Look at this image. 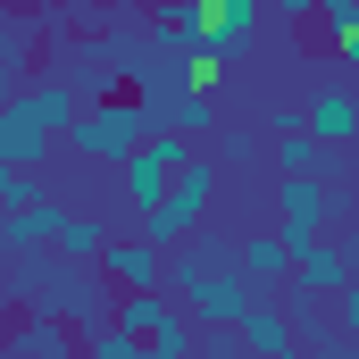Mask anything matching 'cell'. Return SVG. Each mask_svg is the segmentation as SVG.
Wrapping results in <instances>:
<instances>
[{
	"label": "cell",
	"mask_w": 359,
	"mask_h": 359,
	"mask_svg": "<svg viewBox=\"0 0 359 359\" xmlns=\"http://www.w3.org/2000/svg\"><path fill=\"white\" fill-rule=\"evenodd\" d=\"M292 126H309V109H292V100H268V134H292Z\"/></svg>",
	"instance_id": "16"
},
{
	"label": "cell",
	"mask_w": 359,
	"mask_h": 359,
	"mask_svg": "<svg viewBox=\"0 0 359 359\" xmlns=\"http://www.w3.org/2000/svg\"><path fill=\"white\" fill-rule=\"evenodd\" d=\"M234 334H243V351H259V359H292V351H301V343H309L284 292H259V301L243 309V326H234Z\"/></svg>",
	"instance_id": "8"
},
{
	"label": "cell",
	"mask_w": 359,
	"mask_h": 359,
	"mask_svg": "<svg viewBox=\"0 0 359 359\" xmlns=\"http://www.w3.org/2000/svg\"><path fill=\"white\" fill-rule=\"evenodd\" d=\"M292 259H301V251H292V234H284V226H259V234H243V268L259 276L268 292H284V284H292Z\"/></svg>",
	"instance_id": "9"
},
{
	"label": "cell",
	"mask_w": 359,
	"mask_h": 359,
	"mask_svg": "<svg viewBox=\"0 0 359 359\" xmlns=\"http://www.w3.org/2000/svg\"><path fill=\"white\" fill-rule=\"evenodd\" d=\"M142 134H159V109H151V100H134V92H100V109H84L59 142H67L76 159H126Z\"/></svg>",
	"instance_id": "2"
},
{
	"label": "cell",
	"mask_w": 359,
	"mask_h": 359,
	"mask_svg": "<svg viewBox=\"0 0 359 359\" xmlns=\"http://www.w3.org/2000/svg\"><path fill=\"white\" fill-rule=\"evenodd\" d=\"M100 243H109V226H92V217H59V234H50L59 259H100Z\"/></svg>",
	"instance_id": "12"
},
{
	"label": "cell",
	"mask_w": 359,
	"mask_h": 359,
	"mask_svg": "<svg viewBox=\"0 0 359 359\" xmlns=\"http://www.w3.org/2000/svg\"><path fill=\"white\" fill-rule=\"evenodd\" d=\"M343 217H351V192L326 176V168H309V176H284V184H276V226L292 234V251H301V243H318V234H334Z\"/></svg>",
	"instance_id": "3"
},
{
	"label": "cell",
	"mask_w": 359,
	"mask_h": 359,
	"mask_svg": "<svg viewBox=\"0 0 359 359\" xmlns=\"http://www.w3.org/2000/svg\"><path fill=\"white\" fill-rule=\"evenodd\" d=\"M251 151H259V142H251L243 126H226V134H217V159H226V168H251Z\"/></svg>",
	"instance_id": "15"
},
{
	"label": "cell",
	"mask_w": 359,
	"mask_h": 359,
	"mask_svg": "<svg viewBox=\"0 0 359 359\" xmlns=\"http://www.w3.org/2000/svg\"><path fill=\"white\" fill-rule=\"evenodd\" d=\"M309 134L326 151H351L359 142V92H309Z\"/></svg>",
	"instance_id": "10"
},
{
	"label": "cell",
	"mask_w": 359,
	"mask_h": 359,
	"mask_svg": "<svg viewBox=\"0 0 359 359\" xmlns=\"http://www.w3.org/2000/svg\"><path fill=\"white\" fill-rule=\"evenodd\" d=\"M259 292H268V284H259L251 268H217V276H201V284H184L176 301L201 318V326H243V309H251Z\"/></svg>",
	"instance_id": "7"
},
{
	"label": "cell",
	"mask_w": 359,
	"mask_h": 359,
	"mask_svg": "<svg viewBox=\"0 0 359 359\" xmlns=\"http://www.w3.org/2000/svg\"><path fill=\"white\" fill-rule=\"evenodd\" d=\"M34 201H42L34 168H25V159H0V209H34Z\"/></svg>",
	"instance_id": "14"
},
{
	"label": "cell",
	"mask_w": 359,
	"mask_h": 359,
	"mask_svg": "<svg viewBox=\"0 0 359 359\" xmlns=\"http://www.w3.org/2000/svg\"><path fill=\"white\" fill-rule=\"evenodd\" d=\"M343 334H351V343H359V276H351V284H343Z\"/></svg>",
	"instance_id": "17"
},
{
	"label": "cell",
	"mask_w": 359,
	"mask_h": 359,
	"mask_svg": "<svg viewBox=\"0 0 359 359\" xmlns=\"http://www.w3.org/2000/svg\"><path fill=\"white\" fill-rule=\"evenodd\" d=\"M76 126V100H67V84H25L0 100V159H42L50 151V134H67Z\"/></svg>",
	"instance_id": "1"
},
{
	"label": "cell",
	"mask_w": 359,
	"mask_h": 359,
	"mask_svg": "<svg viewBox=\"0 0 359 359\" xmlns=\"http://www.w3.org/2000/svg\"><path fill=\"white\" fill-rule=\"evenodd\" d=\"M276 17H284V25H309V17H318V0H276Z\"/></svg>",
	"instance_id": "18"
},
{
	"label": "cell",
	"mask_w": 359,
	"mask_h": 359,
	"mask_svg": "<svg viewBox=\"0 0 359 359\" xmlns=\"http://www.w3.org/2000/svg\"><path fill=\"white\" fill-rule=\"evenodd\" d=\"M201 142L192 134H176V126H159V134H142L134 151H126V201H134V217L142 209H159L168 192H176V176H184V159H192Z\"/></svg>",
	"instance_id": "4"
},
{
	"label": "cell",
	"mask_w": 359,
	"mask_h": 359,
	"mask_svg": "<svg viewBox=\"0 0 359 359\" xmlns=\"http://www.w3.org/2000/svg\"><path fill=\"white\" fill-rule=\"evenodd\" d=\"M309 168H326V142H318L309 126H292V134H276V176H309Z\"/></svg>",
	"instance_id": "11"
},
{
	"label": "cell",
	"mask_w": 359,
	"mask_h": 359,
	"mask_svg": "<svg viewBox=\"0 0 359 359\" xmlns=\"http://www.w3.org/2000/svg\"><path fill=\"white\" fill-rule=\"evenodd\" d=\"M168 268H176V251H168V243H151L142 226L100 243V276H109L117 292H168Z\"/></svg>",
	"instance_id": "5"
},
{
	"label": "cell",
	"mask_w": 359,
	"mask_h": 359,
	"mask_svg": "<svg viewBox=\"0 0 359 359\" xmlns=\"http://www.w3.org/2000/svg\"><path fill=\"white\" fill-rule=\"evenodd\" d=\"M168 126L192 134V142H209V134H217V100H209V92H184L176 109H168Z\"/></svg>",
	"instance_id": "13"
},
{
	"label": "cell",
	"mask_w": 359,
	"mask_h": 359,
	"mask_svg": "<svg viewBox=\"0 0 359 359\" xmlns=\"http://www.w3.org/2000/svg\"><path fill=\"white\" fill-rule=\"evenodd\" d=\"M50 309L59 318H76V326H109L117 318V284L100 276V259H59V276H50Z\"/></svg>",
	"instance_id": "6"
}]
</instances>
